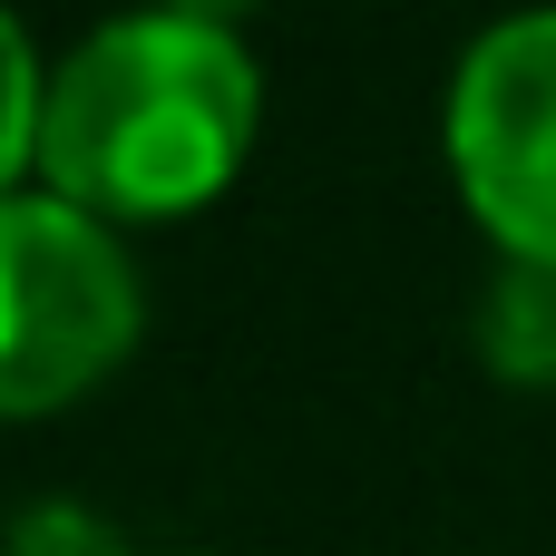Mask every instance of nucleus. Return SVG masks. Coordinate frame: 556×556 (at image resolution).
I'll return each instance as SVG.
<instances>
[{
  "label": "nucleus",
  "mask_w": 556,
  "mask_h": 556,
  "mask_svg": "<svg viewBox=\"0 0 556 556\" xmlns=\"http://www.w3.org/2000/svg\"><path fill=\"white\" fill-rule=\"evenodd\" d=\"M254 59L205 10L108 20L88 49L49 68L39 108V176L78 215H195L235 186L254 147Z\"/></svg>",
  "instance_id": "1"
},
{
  "label": "nucleus",
  "mask_w": 556,
  "mask_h": 556,
  "mask_svg": "<svg viewBox=\"0 0 556 556\" xmlns=\"http://www.w3.org/2000/svg\"><path fill=\"white\" fill-rule=\"evenodd\" d=\"M137 342V274L78 205L0 195V420L68 410Z\"/></svg>",
  "instance_id": "2"
},
{
  "label": "nucleus",
  "mask_w": 556,
  "mask_h": 556,
  "mask_svg": "<svg viewBox=\"0 0 556 556\" xmlns=\"http://www.w3.org/2000/svg\"><path fill=\"white\" fill-rule=\"evenodd\" d=\"M450 166L469 215L508 244V264L556 283V10L489 29L459 59Z\"/></svg>",
  "instance_id": "3"
},
{
  "label": "nucleus",
  "mask_w": 556,
  "mask_h": 556,
  "mask_svg": "<svg viewBox=\"0 0 556 556\" xmlns=\"http://www.w3.org/2000/svg\"><path fill=\"white\" fill-rule=\"evenodd\" d=\"M39 108H49V78L29 39L0 20V195H20V166H39Z\"/></svg>",
  "instance_id": "4"
}]
</instances>
